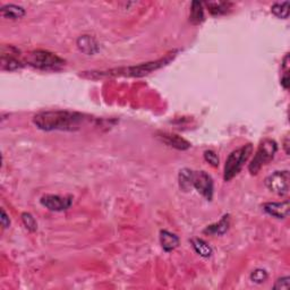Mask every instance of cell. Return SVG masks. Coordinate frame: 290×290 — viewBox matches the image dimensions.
I'll use <instances>...</instances> for the list:
<instances>
[{"mask_svg":"<svg viewBox=\"0 0 290 290\" xmlns=\"http://www.w3.org/2000/svg\"><path fill=\"white\" fill-rule=\"evenodd\" d=\"M84 121L83 114L71 112H44L35 114L33 123L39 130L52 131H76Z\"/></svg>","mask_w":290,"mask_h":290,"instance_id":"cell-1","label":"cell"},{"mask_svg":"<svg viewBox=\"0 0 290 290\" xmlns=\"http://www.w3.org/2000/svg\"><path fill=\"white\" fill-rule=\"evenodd\" d=\"M24 63L42 70H59L65 66V60L45 50H37V51L30 52L25 57Z\"/></svg>","mask_w":290,"mask_h":290,"instance_id":"cell-2","label":"cell"},{"mask_svg":"<svg viewBox=\"0 0 290 290\" xmlns=\"http://www.w3.org/2000/svg\"><path fill=\"white\" fill-rule=\"evenodd\" d=\"M253 152V145L246 144L241 148L232 151L229 155L227 161L224 164V175L223 179L224 181H229L234 178L236 175L241 173V170L244 167V164Z\"/></svg>","mask_w":290,"mask_h":290,"instance_id":"cell-3","label":"cell"},{"mask_svg":"<svg viewBox=\"0 0 290 290\" xmlns=\"http://www.w3.org/2000/svg\"><path fill=\"white\" fill-rule=\"evenodd\" d=\"M278 151V144L274 139L267 138L261 143L259 149L254 156L252 162L249 163L248 170L252 175H256L261 170V168L273 159V156Z\"/></svg>","mask_w":290,"mask_h":290,"instance_id":"cell-4","label":"cell"},{"mask_svg":"<svg viewBox=\"0 0 290 290\" xmlns=\"http://www.w3.org/2000/svg\"><path fill=\"white\" fill-rule=\"evenodd\" d=\"M268 191L279 196H285L289 193V171H275L266 179Z\"/></svg>","mask_w":290,"mask_h":290,"instance_id":"cell-5","label":"cell"},{"mask_svg":"<svg viewBox=\"0 0 290 290\" xmlns=\"http://www.w3.org/2000/svg\"><path fill=\"white\" fill-rule=\"evenodd\" d=\"M21 51L13 45H3L1 49V69L13 71L23 67L19 57Z\"/></svg>","mask_w":290,"mask_h":290,"instance_id":"cell-6","label":"cell"},{"mask_svg":"<svg viewBox=\"0 0 290 290\" xmlns=\"http://www.w3.org/2000/svg\"><path fill=\"white\" fill-rule=\"evenodd\" d=\"M193 187H194L202 196H204L207 201H211V200H212L213 180L210 175H207L205 171H194Z\"/></svg>","mask_w":290,"mask_h":290,"instance_id":"cell-7","label":"cell"},{"mask_svg":"<svg viewBox=\"0 0 290 290\" xmlns=\"http://www.w3.org/2000/svg\"><path fill=\"white\" fill-rule=\"evenodd\" d=\"M71 203H73V198L71 196H60V195H45L41 199V204L45 206L50 211H65L69 209Z\"/></svg>","mask_w":290,"mask_h":290,"instance_id":"cell-8","label":"cell"},{"mask_svg":"<svg viewBox=\"0 0 290 290\" xmlns=\"http://www.w3.org/2000/svg\"><path fill=\"white\" fill-rule=\"evenodd\" d=\"M264 211L270 216L277 218V219H285L289 216V201L285 202H270L264 204Z\"/></svg>","mask_w":290,"mask_h":290,"instance_id":"cell-9","label":"cell"},{"mask_svg":"<svg viewBox=\"0 0 290 290\" xmlns=\"http://www.w3.org/2000/svg\"><path fill=\"white\" fill-rule=\"evenodd\" d=\"M157 137H159L164 144L170 146V148L181 150V151H185V150H188L191 148V143L178 135L170 133H159L157 134Z\"/></svg>","mask_w":290,"mask_h":290,"instance_id":"cell-10","label":"cell"},{"mask_svg":"<svg viewBox=\"0 0 290 290\" xmlns=\"http://www.w3.org/2000/svg\"><path fill=\"white\" fill-rule=\"evenodd\" d=\"M77 46L85 55H95L99 51V45L91 35H82L77 39Z\"/></svg>","mask_w":290,"mask_h":290,"instance_id":"cell-11","label":"cell"},{"mask_svg":"<svg viewBox=\"0 0 290 290\" xmlns=\"http://www.w3.org/2000/svg\"><path fill=\"white\" fill-rule=\"evenodd\" d=\"M160 242L161 246L166 252H171L179 245V238L177 236L167 230L160 232Z\"/></svg>","mask_w":290,"mask_h":290,"instance_id":"cell-12","label":"cell"},{"mask_svg":"<svg viewBox=\"0 0 290 290\" xmlns=\"http://www.w3.org/2000/svg\"><path fill=\"white\" fill-rule=\"evenodd\" d=\"M1 15L7 20H20L25 15V9L17 5H6L1 8Z\"/></svg>","mask_w":290,"mask_h":290,"instance_id":"cell-13","label":"cell"},{"mask_svg":"<svg viewBox=\"0 0 290 290\" xmlns=\"http://www.w3.org/2000/svg\"><path fill=\"white\" fill-rule=\"evenodd\" d=\"M229 228V214L223 216L219 223L211 224L206 229H204V234L209 235H223Z\"/></svg>","mask_w":290,"mask_h":290,"instance_id":"cell-14","label":"cell"},{"mask_svg":"<svg viewBox=\"0 0 290 290\" xmlns=\"http://www.w3.org/2000/svg\"><path fill=\"white\" fill-rule=\"evenodd\" d=\"M193 178H194V171L187 169V168L180 170L178 176L180 189H182L184 192H188L193 187Z\"/></svg>","mask_w":290,"mask_h":290,"instance_id":"cell-15","label":"cell"},{"mask_svg":"<svg viewBox=\"0 0 290 290\" xmlns=\"http://www.w3.org/2000/svg\"><path fill=\"white\" fill-rule=\"evenodd\" d=\"M189 21L194 24H201L204 21V9L203 5L200 1H193L191 7V16H189Z\"/></svg>","mask_w":290,"mask_h":290,"instance_id":"cell-16","label":"cell"},{"mask_svg":"<svg viewBox=\"0 0 290 290\" xmlns=\"http://www.w3.org/2000/svg\"><path fill=\"white\" fill-rule=\"evenodd\" d=\"M192 245L194 247L195 252L203 257H210L212 255V248L211 246L207 244L205 241H203L201 238H195L192 239Z\"/></svg>","mask_w":290,"mask_h":290,"instance_id":"cell-17","label":"cell"},{"mask_svg":"<svg viewBox=\"0 0 290 290\" xmlns=\"http://www.w3.org/2000/svg\"><path fill=\"white\" fill-rule=\"evenodd\" d=\"M232 3L231 2H223V1H214V2H206L207 8H209V12L212 14V15L220 16L223 15L230 9Z\"/></svg>","mask_w":290,"mask_h":290,"instance_id":"cell-18","label":"cell"},{"mask_svg":"<svg viewBox=\"0 0 290 290\" xmlns=\"http://www.w3.org/2000/svg\"><path fill=\"white\" fill-rule=\"evenodd\" d=\"M271 12L279 19L287 20L289 16V1L277 2L271 7Z\"/></svg>","mask_w":290,"mask_h":290,"instance_id":"cell-19","label":"cell"},{"mask_svg":"<svg viewBox=\"0 0 290 290\" xmlns=\"http://www.w3.org/2000/svg\"><path fill=\"white\" fill-rule=\"evenodd\" d=\"M22 221L25 227H26L27 230L30 231H35L38 229V223L35 219L33 218V216L30 213H23L22 214Z\"/></svg>","mask_w":290,"mask_h":290,"instance_id":"cell-20","label":"cell"},{"mask_svg":"<svg viewBox=\"0 0 290 290\" xmlns=\"http://www.w3.org/2000/svg\"><path fill=\"white\" fill-rule=\"evenodd\" d=\"M268 279V273L266 270H262V268H257V270L253 271L252 274H250V280L253 282H256V284H262Z\"/></svg>","mask_w":290,"mask_h":290,"instance_id":"cell-21","label":"cell"},{"mask_svg":"<svg viewBox=\"0 0 290 290\" xmlns=\"http://www.w3.org/2000/svg\"><path fill=\"white\" fill-rule=\"evenodd\" d=\"M204 159H205L206 162H209L211 166H219V157L216 155V152L211 151V150H207V151L204 152Z\"/></svg>","mask_w":290,"mask_h":290,"instance_id":"cell-22","label":"cell"},{"mask_svg":"<svg viewBox=\"0 0 290 290\" xmlns=\"http://www.w3.org/2000/svg\"><path fill=\"white\" fill-rule=\"evenodd\" d=\"M289 277H284V278H280L278 279L277 282H275L274 285V289H285V290H288L289 289V286H290V282H289Z\"/></svg>","mask_w":290,"mask_h":290,"instance_id":"cell-23","label":"cell"},{"mask_svg":"<svg viewBox=\"0 0 290 290\" xmlns=\"http://www.w3.org/2000/svg\"><path fill=\"white\" fill-rule=\"evenodd\" d=\"M0 223H1V225L3 228H8L9 224H10V220L8 216H7L5 210H1V219H0Z\"/></svg>","mask_w":290,"mask_h":290,"instance_id":"cell-24","label":"cell"},{"mask_svg":"<svg viewBox=\"0 0 290 290\" xmlns=\"http://www.w3.org/2000/svg\"><path fill=\"white\" fill-rule=\"evenodd\" d=\"M281 84H282V87H284L285 89H288L289 88V75H288V71H286L285 76L282 77Z\"/></svg>","mask_w":290,"mask_h":290,"instance_id":"cell-25","label":"cell"}]
</instances>
